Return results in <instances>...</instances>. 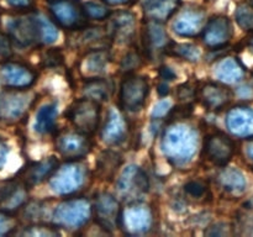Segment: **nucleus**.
<instances>
[{
  "label": "nucleus",
  "mask_w": 253,
  "mask_h": 237,
  "mask_svg": "<svg viewBox=\"0 0 253 237\" xmlns=\"http://www.w3.org/2000/svg\"><path fill=\"white\" fill-rule=\"evenodd\" d=\"M199 147L197 128L184 121H173L163 131L161 150L170 164L184 167L193 160Z\"/></svg>",
  "instance_id": "nucleus-1"
},
{
  "label": "nucleus",
  "mask_w": 253,
  "mask_h": 237,
  "mask_svg": "<svg viewBox=\"0 0 253 237\" xmlns=\"http://www.w3.org/2000/svg\"><path fill=\"white\" fill-rule=\"evenodd\" d=\"M7 32L12 42L21 47L51 44L58 39L53 22L39 12H25L7 22Z\"/></svg>",
  "instance_id": "nucleus-2"
},
{
  "label": "nucleus",
  "mask_w": 253,
  "mask_h": 237,
  "mask_svg": "<svg viewBox=\"0 0 253 237\" xmlns=\"http://www.w3.org/2000/svg\"><path fill=\"white\" fill-rule=\"evenodd\" d=\"M93 214V206L85 198H71L58 202L52 211V222L61 229H81Z\"/></svg>",
  "instance_id": "nucleus-3"
},
{
  "label": "nucleus",
  "mask_w": 253,
  "mask_h": 237,
  "mask_svg": "<svg viewBox=\"0 0 253 237\" xmlns=\"http://www.w3.org/2000/svg\"><path fill=\"white\" fill-rule=\"evenodd\" d=\"M88 169L85 165L77 160H68L49 177V189L59 197L73 195L84 187Z\"/></svg>",
  "instance_id": "nucleus-4"
},
{
  "label": "nucleus",
  "mask_w": 253,
  "mask_h": 237,
  "mask_svg": "<svg viewBox=\"0 0 253 237\" xmlns=\"http://www.w3.org/2000/svg\"><path fill=\"white\" fill-rule=\"evenodd\" d=\"M100 103L90 98H82L74 100L66 110V118L71 121L77 130L94 135L100 122Z\"/></svg>",
  "instance_id": "nucleus-5"
},
{
  "label": "nucleus",
  "mask_w": 253,
  "mask_h": 237,
  "mask_svg": "<svg viewBox=\"0 0 253 237\" xmlns=\"http://www.w3.org/2000/svg\"><path fill=\"white\" fill-rule=\"evenodd\" d=\"M150 93V84L146 77L127 73L124 77L119 89L120 108L130 113H137L145 106Z\"/></svg>",
  "instance_id": "nucleus-6"
},
{
  "label": "nucleus",
  "mask_w": 253,
  "mask_h": 237,
  "mask_svg": "<svg viewBox=\"0 0 253 237\" xmlns=\"http://www.w3.org/2000/svg\"><path fill=\"white\" fill-rule=\"evenodd\" d=\"M47 6L52 19L62 29L73 31L86 25L88 17L78 0H47Z\"/></svg>",
  "instance_id": "nucleus-7"
},
{
  "label": "nucleus",
  "mask_w": 253,
  "mask_h": 237,
  "mask_svg": "<svg viewBox=\"0 0 253 237\" xmlns=\"http://www.w3.org/2000/svg\"><path fill=\"white\" fill-rule=\"evenodd\" d=\"M57 152L66 160H79L83 159L91 151V143L89 135L79 130H66L59 131L54 141Z\"/></svg>",
  "instance_id": "nucleus-8"
},
{
  "label": "nucleus",
  "mask_w": 253,
  "mask_h": 237,
  "mask_svg": "<svg viewBox=\"0 0 253 237\" xmlns=\"http://www.w3.org/2000/svg\"><path fill=\"white\" fill-rule=\"evenodd\" d=\"M155 216L150 205L142 201H132L121 210L120 229L128 235H141L150 231Z\"/></svg>",
  "instance_id": "nucleus-9"
},
{
  "label": "nucleus",
  "mask_w": 253,
  "mask_h": 237,
  "mask_svg": "<svg viewBox=\"0 0 253 237\" xmlns=\"http://www.w3.org/2000/svg\"><path fill=\"white\" fill-rule=\"evenodd\" d=\"M150 190V180L145 170L136 164H130L124 168L116 180V192L125 199H136L147 194Z\"/></svg>",
  "instance_id": "nucleus-10"
},
{
  "label": "nucleus",
  "mask_w": 253,
  "mask_h": 237,
  "mask_svg": "<svg viewBox=\"0 0 253 237\" xmlns=\"http://www.w3.org/2000/svg\"><path fill=\"white\" fill-rule=\"evenodd\" d=\"M235 142L230 136L221 131L209 133L204 140L203 157L216 167H225L229 164L235 155Z\"/></svg>",
  "instance_id": "nucleus-11"
},
{
  "label": "nucleus",
  "mask_w": 253,
  "mask_h": 237,
  "mask_svg": "<svg viewBox=\"0 0 253 237\" xmlns=\"http://www.w3.org/2000/svg\"><path fill=\"white\" fill-rule=\"evenodd\" d=\"M34 96L26 89L7 88L0 93V121L14 122L31 106Z\"/></svg>",
  "instance_id": "nucleus-12"
},
{
  "label": "nucleus",
  "mask_w": 253,
  "mask_h": 237,
  "mask_svg": "<svg viewBox=\"0 0 253 237\" xmlns=\"http://www.w3.org/2000/svg\"><path fill=\"white\" fill-rule=\"evenodd\" d=\"M121 206L119 200L110 193H99L93 206L95 221L101 229L114 231L120 227Z\"/></svg>",
  "instance_id": "nucleus-13"
},
{
  "label": "nucleus",
  "mask_w": 253,
  "mask_h": 237,
  "mask_svg": "<svg viewBox=\"0 0 253 237\" xmlns=\"http://www.w3.org/2000/svg\"><path fill=\"white\" fill-rule=\"evenodd\" d=\"M172 43L163 22L147 20L142 29V44L146 56L150 59H156L166 53Z\"/></svg>",
  "instance_id": "nucleus-14"
},
{
  "label": "nucleus",
  "mask_w": 253,
  "mask_h": 237,
  "mask_svg": "<svg viewBox=\"0 0 253 237\" xmlns=\"http://www.w3.org/2000/svg\"><path fill=\"white\" fill-rule=\"evenodd\" d=\"M234 36V29L230 19L224 15L211 17L202 32L205 46L210 49H219L230 43Z\"/></svg>",
  "instance_id": "nucleus-15"
},
{
  "label": "nucleus",
  "mask_w": 253,
  "mask_h": 237,
  "mask_svg": "<svg viewBox=\"0 0 253 237\" xmlns=\"http://www.w3.org/2000/svg\"><path fill=\"white\" fill-rule=\"evenodd\" d=\"M67 42H69V44L74 48L85 49L88 52L93 49L108 48L111 40L103 27L83 26L81 29L73 30V34L69 40H67Z\"/></svg>",
  "instance_id": "nucleus-16"
},
{
  "label": "nucleus",
  "mask_w": 253,
  "mask_h": 237,
  "mask_svg": "<svg viewBox=\"0 0 253 237\" xmlns=\"http://www.w3.org/2000/svg\"><path fill=\"white\" fill-rule=\"evenodd\" d=\"M106 32L111 42L119 44L130 43L136 34V16L130 11H118L110 15Z\"/></svg>",
  "instance_id": "nucleus-17"
},
{
  "label": "nucleus",
  "mask_w": 253,
  "mask_h": 237,
  "mask_svg": "<svg viewBox=\"0 0 253 237\" xmlns=\"http://www.w3.org/2000/svg\"><path fill=\"white\" fill-rule=\"evenodd\" d=\"M1 78L7 88L27 89L36 81V72L20 62L6 61L1 67Z\"/></svg>",
  "instance_id": "nucleus-18"
},
{
  "label": "nucleus",
  "mask_w": 253,
  "mask_h": 237,
  "mask_svg": "<svg viewBox=\"0 0 253 237\" xmlns=\"http://www.w3.org/2000/svg\"><path fill=\"white\" fill-rule=\"evenodd\" d=\"M128 125L126 118L118 108L109 109L104 127L101 128V140L109 146H118L127 138Z\"/></svg>",
  "instance_id": "nucleus-19"
},
{
  "label": "nucleus",
  "mask_w": 253,
  "mask_h": 237,
  "mask_svg": "<svg viewBox=\"0 0 253 237\" xmlns=\"http://www.w3.org/2000/svg\"><path fill=\"white\" fill-rule=\"evenodd\" d=\"M226 127L235 137H253V110L249 106L237 105L230 109L226 115Z\"/></svg>",
  "instance_id": "nucleus-20"
},
{
  "label": "nucleus",
  "mask_w": 253,
  "mask_h": 237,
  "mask_svg": "<svg viewBox=\"0 0 253 237\" xmlns=\"http://www.w3.org/2000/svg\"><path fill=\"white\" fill-rule=\"evenodd\" d=\"M58 168V160L56 157H46L39 162L30 163L19 173V180L27 188L41 184L46 179H49L54 170Z\"/></svg>",
  "instance_id": "nucleus-21"
},
{
  "label": "nucleus",
  "mask_w": 253,
  "mask_h": 237,
  "mask_svg": "<svg viewBox=\"0 0 253 237\" xmlns=\"http://www.w3.org/2000/svg\"><path fill=\"white\" fill-rule=\"evenodd\" d=\"M207 25V15L204 10L188 9L180 12L173 22V30L180 37H195L200 35Z\"/></svg>",
  "instance_id": "nucleus-22"
},
{
  "label": "nucleus",
  "mask_w": 253,
  "mask_h": 237,
  "mask_svg": "<svg viewBox=\"0 0 253 237\" xmlns=\"http://www.w3.org/2000/svg\"><path fill=\"white\" fill-rule=\"evenodd\" d=\"M197 96L205 108L212 111H219L231 101L232 91L222 84L209 81L198 89Z\"/></svg>",
  "instance_id": "nucleus-23"
},
{
  "label": "nucleus",
  "mask_w": 253,
  "mask_h": 237,
  "mask_svg": "<svg viewBox=\"0 0 253 237\" xmlns=\"http://www.w3.org/2000/svg\"><path fill=\"white\" fill-rule=\"evenodd\" d=\"M110 58L108 48L88 51L79 61L78 72L85 79L100 77L108 69Z\"/></svg>",
  "instance_id": "nucleus-24"
},
{
  "label": "nucleus",
  "mask_w": 253,
  "mask_h": 237,
  "mask_svg": "<svg viewBox=\"0 0 253 237\" xmlns=\"http://www.w3.org/2000/svg\"><path fill=\"white\" fill-rule=\"evenodd\" d=\"M216 180L219 187L229 194L241 195L246 192V177L239 168L225 165L217 174Z\"/></svg>",
  "instance_id": "nucleus-25"
},
{
  "label": "nucleus",
  "mask_w": 253,
  "mask_h": 237,
  "mask_svg": "<svg viewBox=\"0 0 253 237\" xmlns=\"http://www.w3.org/2000/svg\"><path fill=\"white\" fill-rule=\"evenodd\" d=\"M214 74L219 80L226 84H235L245 78L246 69L244 64L234 57H226L219 61L215 66Z\"/></svg>",
  "instance_id": "nucleus-26"
},
{
  "label": "nucleus",
  "mask_w": 253,
  "mask_h": 237,
  "mask_svg": "<svg viewBox=\"0 0 253 237\" xmlns=\"http://www.w3.org/2000/svg\"><path fill=\"white\" fill-rule=\"evenodd\" d=\"M180 0H145L143 12L147 20L165 22L178 10Z\"/></svg>",
  "instance_id": "nucleus-27"
},
{
  "label": "nucleus",
  "mask_w": 253,
  "mask_h": 237,
  "mask_svg": "<svg viewBox=\"0 0 253 237\" xmlns=\"http://www.w3.org/2000/svg\"><path fill=\"white\" fill-rule=\"evenodd\" d=\"M58 110L56 104H46L37 111L34 128L40 135H49L56 131Z\"/></svg>",
  "instance_id": "nucleus-28"
},
{
  "label": "nucleus",
  "mask_w": 253,
  "mask_h": 237,
  "mask_svg": "<svg viewBox=\"0 0 253 237\" xmlns=\"http://www.w3.org/2000/svg\"><path fill=\"white\" fill-rule=\"evenodd\" d=\"M83 93L86 98H90L96 101H105L110 98L111 85L109 80L101 77H95V78H88L83 83Z\"/></svg>",
  "instance_id": "nucleus-29"
},
{
  "label": "nucleus",
  "mask_w": 253,
  "mask_h": 237,
  "mask_svg": "<svg viewBox=\"0 0 253 237\" xmlns=\"http://www.w3.org/2000/svg\"><path fill=\"white\" fill-rule=\"evenodd\" d=\"M121 164V156L114 151H105L96 159V172L103 179H111Z\"/></svg>",
  "instance_id": "nucleus-30"
},
{
  "label": "nucleus",
  "mask_w": 253,
  "mask_h": 237,
  "mask_svg": "<svg viewBox=\"0 0 253 237\" xmlns=\"http://www.w3.org/2000/svg\"><path fill=\"white\" fill-rule=\"evenodd\" d=\"M166 53L177 57V58H182L184 61L192 62V63H195L202 58V51L199 49V47L192 43H174V42H172Z\"/></svg>",
  "instance_id": "nucleus-31"
},
{
  "label": "nucleus",
  "mask_w": 253,
  "mask_h": 237,
  "mask_svg": "<svg viewBox=\"0 0 253 237\" xmlns=\"http://www.w3.org/2000/svg\"><path fill=\"white\" fill-rule=\"evenodd\" d=\"M235 19L242 30L253 34V4H240L235 11Z\"/></svg>",
  "instance_id": "nucleus-32"
},
{
  "label": "nucleus",
  "mask_w": 253,
  "mask_h": 237,
  "mask_svg": "<svg viewBox=\"0 0 253 237\" xmlns=\"http://www.w3.org/2000/svg\"><path fill=\"white\" fill-rule=\"evenodd\" d=\"M184 193L187 197L194 200H202L209 194V187L202 179H190L184 184Z\"/></svg>",
  "instance_id": "nucleus-33"
},
{
  "label": "nucleus",
  "mask_w": 253,
  "mask_h": 237,
  "mask_svg": "<svg viewBox=\"0 0 253 237\" xmlns=\"http://www.w3.org/2000/svg\"><path fill=\"white\" fill-rule=\"evenodd\" d=\"M83 9L88 19L105 20L110 16V10H109V7L95 1L84 2Z\"/></svg>",
  "instance_id": "nucleus-34"
},
{
  "label": "nucleus",
  "mask_w": 253,
  "mask_h": 237,
  "mask_svg": "<svg viewBox=\"0 0 253 237\" xmlns=\"http://www.w3.org/2000/svg\"><path fill=\"white\" fill-rule=\"evenodd\" d=\"M141 64H142V57H141V54L137 51H130L121 59L120 69L127 74L135 71V69L140 68Z\"/></svg>",
  "instance_id": "nucleus-35"
},
{
  "label": "nucleus",
  "mask_w": 253,
  "mask_h": 237,
  "mask_svg": "<svg viewBox=\"0 0 253 237\" xmlns=\"http://www.w3.org/2000/svg\"><path fill=\"white\" fill-rule=\"evenodd\" d=\"M240 227L253 235V198L244 205L241 215L239 216Z\"/></svg>",
  "instance_id": "nucleus-36"
},
{
  "label": "nucleus",
  "mask_w": 253,
  "mask_h": 237,
  "mask_svg": "<svg viewBox=\"0 0 253 237\" xmlns=\"http://www.w3.org/2000/svg\"><path fill=\"white\" fill-rule=\"evenodd\" d=\"M17 220L14 216V212L0 210V236H5L14 232L16 229Z\"/></svg>",
  "instance_id": "nucleus-37"
},
{
  "label": "nucleus",
  "mask_w": 253,
  "mask_h": 237,
  "mask_svg": "<svg viewBox=\"0 0 253 237\" xmlns=\"http://www.w3.org/2000/svg\"><path fill=\"white\" fill-rule=\"evenodd\" d=\"M22 235H30V236H57V235H59V232L58 230H56L52 226L35 224L27 226L25 231H22Z\"/></svg>",
  "instance_id": "nucleus-38"
},
{
  "label": "nucleus",
  "mask_w": 253,
  "mask_h": 237,
  "mask_svg": "<svg viewBox=\"0 0 253 237\" xmlns=\"http://www.w3.org/2000/svg\"><path fill=\"white\" fill-rule=\"evenodd\" d=\"M63 54L58 48L47 49L42 56V64L43 67H58L63 63Z\"/></svg>",
  "instance_id": "nucleus-39"
},
{
  "label": "nucleus",
  "mask_w": 253,
  "mask_h": 237,
  "mask_svg": "<svg viewBox=\"0 0 253 237\" xmlns=\"http://www.w3.org/2000/svg\"><path fill=\"white\" fill-rule=\"evenodd\" d=\"M12 40L9 35H5L0 32V59L1 61H9L12 56Z\"/></svg>",
  "instance_id": "nucleus-40"
},
{
  "label": "nucleus",
  "mask_w": 253,
  "mask_h": 237,
  "mask_svg": "<svg viewBox=\"0 0 253 237\" xmlns=\"http://www.w3.org/2000/svg\"><path fill=\"white\" fill-rule=\"evenodd\" d=\"M170 110H172V103H170V100L163 99V100L158 101V103L156 104L151 116H152L153 118H165L166 115H168Z\"/></svg>",
  "instance_id": "nucleus-41"
},
{
  "label": "nucleus",
  "mask_w": 253,
  "mask_h": 237,
  "mask_svg": "<svg viewBox=\"0 0 253 237\" xmlns=\"http://www.w3.org/2000/svg\"><path fill=\"white\" fill-rule=\"evenodd\" d=\"M19 179H10L5 180V182H0V204L14 192L15 188L19 185Z\"/></svg>",
  "instance_id": "nucleus-42"
},
{
  "label": "nucleus",
  "mask_w": 253,
  "mask_h": 237,
  "mask_svg": "<svg viewBox=\"0 0 253 237\" xmlns=\"http://www.w3.org/2000/svg\"><path fill=\"white\" fill-rule=\"evenodd\" d=\"M197 91L194 88L189 85V84H183L178 88V98L179 100H187V99L197 96Z\"/></svg>",
  "instance_id": "nucleus-43"
},
{
  "label": "nucleus",
  "mask_w": 253,
  "mask_h": 237,
  "mask_svg": "<svg viewBox=\"0 0 253 237\" xmlns=\"http://www.w3.org/2000/svg\"><path fill=\"white\" fill-rule=\"evenodd\" d=\"M7 4L17 10H27L32 6L34 0H6Z\"/></svg>",
  "instance_id": "nucleus-44"
},
{
  "label": "nucleus",
  "mask_w": 253,
  "mask_h": 237,
  "mask_svg": "<svg viewBox=\"0 0 253 237\" xmlns=\"http://www.w3.org/2000/svg\"><path fill=\"white\" fill-rule=\"evenodd\" d=\"M160 77L163 79L165 81H170V80H174L175 79V73L173 69H170L169 67L167 66H162L160 68Z\"/></svg>",
  "instance_id": "nucleus-45"
},
{
  "label": "nucleus",
  "mask_w": 253,
  "mask_h": 237,
  "mask_svg": "<svg viewBox=\"0 0 253 237\" xmlns=\"http://www.w3.org/2000/svg\"><path fill=\"white\" fill-rule=\"evenodd\" d=\"M7 155H9V146L6 145V142L4 140L0 138V170L2 169V167L6 163Z\"/></svg>",
  "instance_id": "nucleus-46"
},
{
  "label": "nucleus",
  "mask_w": 253,
  "mask_h": 237,
  "mask_svg": "<svg viewBox=\"0 0 253 237\" xmlns=\"http://www.w3.org/2000/svg\"><path fill=\"white\" fill-rule=\"evenodd\" d=\"M245 151H246V156L249 157V159L253 162V137L249 138V142H247Z\"/></svg>",
  "instance_id": "nucleus-47"
},
{
  "label": "nucleus",
  "mask_w": 253,
  "mask_h": 237,
  "mask_svg": "<svg viewBox=\"0 0 253 237\" xmlns=\"http://www.w3.org/2000/svg\"><path fill=\"white\" fill-rule=\"evenodd\" d=\"M158 93L160 95L166 96L168 93H169V86L167 85V83H162L160 86H158Z\"/></svg>",
  "instance_id": "nucleus-48"
},
{
  "label": "nucleus",
  "mask_w": 253,
  "mask_h": 237,
  "mask_svg": "<svg viewBox=\"0 0 253 237\" xmlns=\"http://www.w3.org/2000/svg\"><path fill=\"white\" fill-rule=\"evenodd\" d=\"M105 2L110 5H119V4H124V2L128 1V0H104Z\"/></svg>",
  "instance_id": "nucleus-49"
},
{
  "label": "nucleus",
  "mask_w": 253,
  "mask_h": 237,
  "mask_svg": "<svg viewBox=\"0 0 253 237\" xmlns=\"http://www.w3.org/2000/svg\"><path fill=\"white\" fill-rule=\"evenodd\" d=\"M249 44H250V46H251L252 48H253V35H252L251 37H250V40H249Z\"/></svg>",
  "instance_id": "nucleus-50"
},
{
  "label": "nucleus",
  "mask_w": 253,
  "mask_h": 237,
  "mask_svg": "<svg viewBox=\"0 0 253 237\" xmlns=\"http://www.w3.org/2000/svg\"><path fill=\"white\" fill-rule=\"evenodd\" d=\"M252 1H253V0H252Z\"/></svg>",
  "instance_id": "nucleus-51"
}]
</instances>
